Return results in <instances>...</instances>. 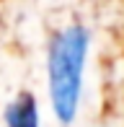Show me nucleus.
<instances>
[{"label": "nucleus", "mask_w": 124, "mask_h": 127, "mask_svg": "<svg viewBox=\"0 0 124 127\" xmlns=\"http://www.w3.org/2000/svg\"><path fill=\"white\" fill-rule=\"evenodd\" d=\"M88 55V34L83 26H70L52 39L49 47V96L62 125L75 119Z\"/></svg>", "instance_id": "nucleus-1"}, {"label": "nucleus", "mask_w": 124, "mask_h": 127, "mask_svg": "<svg viewBox=\"0 0 124 127\" xmlns=\"http://www.w3.org/2000/svg\"><path fill=\"white\" fill-rule=\"evenodd\" d=\"M5 119H8V127H39V109H36L34 96L29 94L18 96L8 106Z\"/></svg>", "instance_id": "nucleus-2"}]
</instances>
